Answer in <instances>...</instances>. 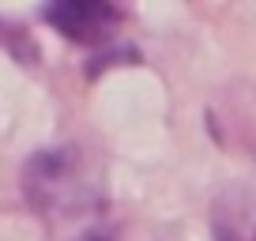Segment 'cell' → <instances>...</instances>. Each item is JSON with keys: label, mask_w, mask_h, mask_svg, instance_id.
Instances as JSON below:
<instances>
[{"label": "cell", "mask_w": 256, "mask_h": 241, "mask_svg": "<svg viewBox=\"0 0 256 241\" xmlns=\"http://www.w3.org/2000/svg\"><path fill=\"white\" fill-rule=\"evenodd\" d=\"M83 241H113V238H110V234H87Z\"/></svg>", "instance_id": "277c9868"}, {"label": "cell", "mask_w": 256, "mask_h": 241, "mask_svg": "<svg viewBox=\"0 0 256 241\" xmlns=\"http://www.w3.org/2000/svg\"><path fill=\"white\" fill-rule=\"evenodd\" d=\"M215 226H218V241H256V222H248L245 215L218 211Z\"/></svg>", "instance_id": "3957f363"}, {"label": "cell", "mask_w": 256, "mask_h": 241, "mask_svg": "<svg viewBox=\"0 0 256 241\" xmlns=\"http://www.w3.org/2000/svg\"><path fill=\"white\" fill-rule=\"evenodd\" d=\"M23 188L38 215H76L90 200V181L83 177V162L72 147L34 154L23 174Z\"/></svg>", "instance_id": "6da1fadb"}, {"label": "cell", "mask_w": 256, "mask_h": 241, "mask_svg": "<svg viewBox=\"0 0 256 241\" xmlns=\"http://www.w3.org/2000/svg\"><path fill=\"white\" fill-rule=\"evenodd\" d=\"M46 23H53L68 42L80 46H98L106 42L120 23V12L113 4H98V0H64V4H49Z\"/></svg>", "instance_id": "7a4b0ae2"}]
</instances>
